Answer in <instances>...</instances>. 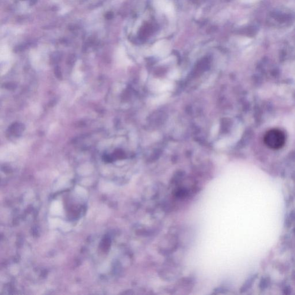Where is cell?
<instances>
[{
	"mask_svg": "<svg viewBox=\"0 0 295 295\" xmlns=\"http://www.w3.org/2000/svg\"><path fill=\"white\" fill-rule=\"evenodd\" d=\"M264 140L268 147L272 150H279L284 145L286 141V136L281 130L273 129L267 132L264 136Z\"/></svg>",
	"mask_w": 295,
	"mask_h": 295,
	"instance_id": "1",
	"label": "cell"
}]
</instances>
